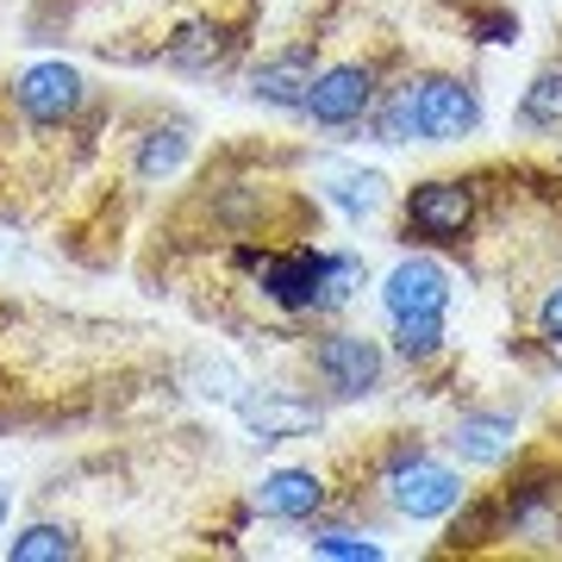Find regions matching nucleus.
<instances>
[{
    "instance_id": "nucleus-1",
    "label": "nucleus",
    "mask_w": 562,
    "mask_h": 562,
    "mask_svg": "<svg viewBox=\"0 0 562 562\" xmlns=\"http://www.w3.org/2000/svg\"><path fill=\"white\" fill-rule=\"evenodd\" d=\"M382 487H387V506H394L401 519H413V525L450 519V513L469 501L457 469H450V462H438V457H425V450H394Z\"/></svg>"
},
{
    "instance_id": "nucleus-2",
    "label": "nucleus",
    "mask_w": 562,
    "mask_h": 562,
    "mask_svg": "<svg viewBox=\"0 0 562 562\" xmlns=\"http://www.w3.org/2000/svg\"><path fill=\"white\" fill-rule=\"evenodd\" d=\"M406 101H413V132L419 144H462L482 132V94L462 76H406Z\"/></svg>"
},
{
    "instance_id": "nucleus-3",
    "label": "nucleus",
    "mask_w": 562,
    "mask_h": 562,
    "mask_svg": "<svg viewBox=\"0 0 562 562\" xmlns=\"http://www.w3.org/2000/svg\"><path fill=\"white\" fill-rule=\"evenodd\" d=\"M401 220H406V238L419 244H462L469 225H475V181L462 176L413 181L401 201Z\"/></svg>"
},
{
    "instance_id": "nucleus-4",
    "label": "nucleus",
    "mask_w": 562,
    "mask_h": 562,
    "mask_svg": "<svg viewBox=\"0 0 562 562\" xmlns=\"http://www.w3.org/2000/svg\"><path fill=\"white\" fill-rule=\"evenodd\" d=\"M313 375L331 401H369L375 387H382V369H387V350L375 338H362V331H325L313 350Z\"/></svg>"
},
{
    "instance_id": "nucleus-5",
    "label": "nucleus",
    "mask_w": 562,
    "mask_h": 562,
    "mask_svg": "<svg viewBox=\"0 0 562 562\" xmlns=\"http://www.w3.org/2000/svg\"><path fill=\"white\" fill-rule=\"evenodd\" d=\"M382 88H375V63L362 57H344V63H325L313 76V94H306V120L319 132H350L375 113Z\"/></svg>"
},
{
    "instance_id": "nucleus-6",
    "label": "nucleus",
    "mask_w": 562,
    "mask_h": 562,
    "mask_svg": "<svg viewBox=\"0 0 562 562\" xmlns=\"http://www.w3.org/2000/svg\"><path fill=\"white\" fill-rule=\"evenodd\" d=\"M7 101L20 106V120H32V125H69L88 106V81H81L76 63L44 57V63H25L20 76H13Z\"/></svg>"
},
{
    "instance_id": "nucleus-7",
    "label": "nucleus",
    "mask_w": 562,
    "mask_h": 562,
    "mask_svg": "<svg viewBox=\"0 0 562 562\" xmlns=\"http://www.w3.org/2000/svg\"><path fill=\"white\" fill-rule=\"evenodd\" d=\"M325 276L331 250H262L257 257V294L281 313H325Z\"/></svg>"
},
{
    "instance_id": "nucleus-8",
    "label": "nucleus",
    "mask_w": 562,
    "mask_h": 562,
    "mask_svg": "<svg viewBox=\"0 0 562 562\" xmlns=\"http://www.w3.org/2000/svg\"><path fill=\"white\" fill-rule=\"evenodd\" d=\"M387 319H443L450 306V269L438 257H401L382 276Z\"/></svg>"
},
{
    "instance_id": "nucleus-9",
    "label": "nucleus",
    "mask_w": 562,
    "mask_h": 562,
    "mask_svg": "<svg viewBox=\"0 0 562 562\" xmlns=\"http://www.w3.org/2000/svg\"><path fill=\"white\" fill-rule=\"evenodd\" d=\"M232 413H238V425L257 443H288V438L319 431V406L301 401V394H288V387H250Z\"/></svg>"
},
{
    "instance_id": "nucleus-10",
    "label": "nucleus",
    "mask_w": 562,
    "mask_h": 562,
    "mask_svg": "<svg viewBox=\"0 0 562 562\" xmlns=\"http://www.w3.org/2000/svg\"><path fill=\"white\" fill-rule=\"evenodd\" d=\"M313 76H319L313 44H288V50H276V57H262L257 69H250V101L276 106V113H306Z\"/></svg>"
},
{
    "instance_id": "nucleus-11",
    "label": "nucleus",
    "mask_w": 562,
    "mask_h": 562,
    "mask_svg": "<svg viewBox=\"0 0 562 562\" xmlns=\"http://www.w3.org/2000/svg\"><path fill=\"white\" fill-rule=\"evenodd\" d=\"M319 194L338 206L350 225H362V220L382 213L394 188H387L382 169H362V162H319Z\"/></svg>"
},
{
    "instance_id": "nucleus-12",
    "label": "nucleus",
    "mask_w": 562,
    "mask_h": 562,
    "mask_svg": "<svg viewBox=\"0 0 562 562\" xmlns=\"http://www.w3.org/2000/svg\"><path fill=\"white\" fill-rule=\"evenodd\" d=\"M257 506L281 525H313L325 513V482L313 469H276L257 482Z\"/></svg>"
},
{
    "instance_id": "nucleus-13",
    "label": "nucleus",
    "mask_w": 562,
    "mask_h": 562,
    "mask_svg": "<svg viewBox=\"0 0 562 562\" xmlns=\"http://www.w3.org/2000/svg\"><path fill=\"white\" fill-rule=\"evenodd\" d=\"M513 443H519L513 413H462V419L450 425V450H457V462H469V469H501V462L513 457Z\"/></svg>"
},
{
    "instance_id": "nucleus-14",
    "label": "nucleus",
    "mask_w": 562,
    "mask_h": 562,
    "mask_svg": "<svg viewBox=\"0 0 562 562\" xmlns=\"http://www.w3.org/2000/svg\"><path fill=\"white\" fill-rule=\"evenodd\" d=\"M232 57V32L213 20H194V25H181L176 38L162 44V63L169 69H188V76H201V69H220V63Z\"/></svg>"
},
{
    "instance_id": "nucleus-15",
    "label": "nucleus",
    "mask_w": 562,
    "mask_h": 562,
    "mask_svg": "<svg viewBox=\"0 0 562 562\" xmlns=\"http://www.w3.org/2000/svg\"><path fill=\"white\" fill-rule=\"evenodd\" d=\"M188 150H194V138H188V125L169 120V125H150L138 138V157H132V169H138V181H169L188 162Z\"/></svg>"
},
{
    "instance_id": "nucleus-16",
    "label": "nucleus",
    "mask_w": 562,
    "mask_h": 562,
    "mask_svg": "<svg viewBox=\"0 0 562 562\" xmlns=\"http://www.w3.org/2000/svg\"><path fill=\"white\" fill-rule=\"evenodd\" d=\"M81 557V538L57 519H38L25 525L20 538H7V562H76Z\"/></svg>"
},
{
    "instance_id": "nucleus-17",
    "label": "nucleus",
    "mask_w": 562,
    "mask_h": 562,
    "mask_svg": "<svg viewBox=\"0 0 562 562\" xmlns=\"http://www.w3.org/2000/svg\"><path fill=\"white\" fill-rule=\"evenodd\" d=\"M188 387L213 406H238L250 394V382H244L238 369H232V357H220V350H194L188 357Z\"/></svg>"
},
{
    "instance_id": "nucleus-18",
    "label": "nucleus",
    "mask_w": 562,
    "mask_h": 562,
    "mask_svg": "<svg viewBox=\"0 0 562 562\" xmlns=\"http://www.w3.org/2000/svg\"><path fill=\"white\" fill-rule=\"evenodd\" d=\"M519 125H531V132L562 125V63H550V69L531 76V88L519 94Z\"/></svg>"
},
{
    "instance_id": "nucleus-19",
    "label": "nucleus",
    "mask_w": 562,
    "mask_h": 562,
    "mask_svg": "<svg viewBox=\"0 0 562 562\" xmlns=\"http://www.w3.org/2000/svg\"><path fill=\"white\" fill-rule=\"evenodd\" d=\"M313 557H331V562H382V543L362 538V531H338V525H313Z\"/></svg>"
},
{
    "instance_id": "nucleus-20",
    "label": "nucleus",
    "mask_w": 562,
    "mask_h": 562,
    "mask_svg": "<svg viewBox=\"0 0 562 562\" xmlns=\"http://www.w3.org/2000/svg\"><path fill=\"white\" fill-rule=\"evenodd\" d=\"M394 325V357L401 362H431L443 350V319H387Z\"/></svg>"
},
{
    "instance_id": "nucleus-21",
    "label": "nucleus",
    "mask_w": 562,
    "mask_h": 562,
    "mask_svg": "<svg viewBox=\"0 0 562 562\" xmlns=\"http://www.w3.org/2000/svg\"><path fill=\"white\" fill-rule=\"evenodd\" d=\"M469 38L475 44H519V13L513 7H475L469 13Z\"/></svg>"
},
{
    "instance_id": "nucleus-22",
    "label": "nucleus",
    "mask_w": 562,
    "mask_h": 562,
    "mask_svg": "<svg viewBox=\"0 0 562 562\" xmlns=\"http://www.w3.org/2000/svg\"><path fill=\"white\" fill-rule=\"evenodd\" d=\"M357 288H362V257L357 250H338V257H331V276H325V313H338Z\"/></svg>"
},
{
    "instance_id": "nucleus-23",
    "label": "nucleus",
    "mask_w": 562,
    "mask_h": 562,
    "mask_svg": "<svg viewBox=\"0 0 562 562\" xmlns=\"http://www.w3.org/2000/svg\"><path fill=\"white\" fill-rule=\"evenodd\" d=\"M538 338L550 344V350H562V281L543 294V306H538Z\"/></svg>"
},
{
    "instance_id": "nucleus-24",
    "label": "nucleus",
    "mask_w": 562,
    "mask_h": 562,
    "mask_svg": "<svg viewBox=\"0 0 562 562\" xmlns=\"http://www.w3.org/2000/svg\"><path fill=\"white\" fill-rule=\"evenodd\" d=\"M7 513H13V487L0 482V525H7Z\"/></svg>"
}]
</instances>
